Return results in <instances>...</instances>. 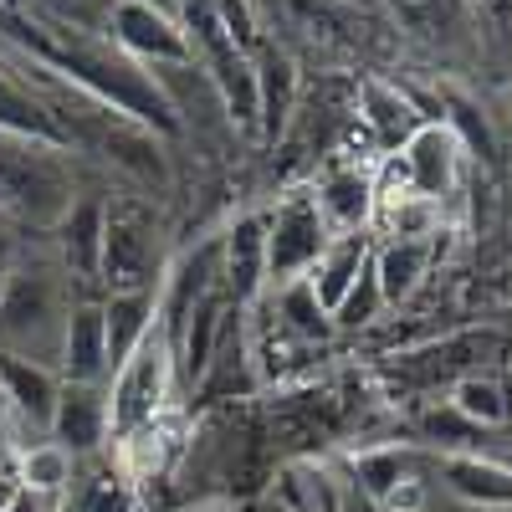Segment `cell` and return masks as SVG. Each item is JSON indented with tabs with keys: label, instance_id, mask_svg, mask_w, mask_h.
<instances>
[{
	"label": "cell",
	"instance_id": "17",
	"mask_svg": "<svg viewBox=\"0 0 512 512\" xmlns=\"http://www.w3.org/2000/svg\"><path fill=\"white\" fill-rule=\"evenodd\" d=\"M231 313H236V303H231L226 292H216V297H205V303L185 318V328H180L175 338H169L175 374H180L185 384H200V379H205L210 359H216V349H221V333H226Z\"/></svg>",
	"mask_w": 512,
	"mask_h": 512
},
{
	"label": "cell",
	"instance_id": "9",
	"mask_svg": "<svg viewBox=\"0 0 512 512\" xmlns=\"http://www.w3.org/2000/svg\"><path fill=\"white\" fill-rule=\"evenodd\" d=\"M226 292L221 287V236L200 241L195 251L175 256V262L164 267V282H159V333L164 344L185 328V318L205 303V297Z\"/></svg>",
	"mask_w": 512,
	"mask_h": 512
},
{
	"label": "cell",
	"instance_id": "35",
	"mask_svg": "<svg viewBox=\"0 0 512 512\" xmlns=\"http://www.w3.org/2000/svg\"><path fill=\"white\" fill-rule=\"evenodd\" d=\"M420 502H425V487H420V477H410L390 502H384V512H420Z\"/></svg>",
	"mask_w": 512,
	"mask_h": 512
},
{
	"label": "cell",
	"instance_id": "33",
	"mask_svg": "<svg viewBox=\"0 0 512 512\" xmlns=\"http://www.w3.org/2000/svg\"><path fill=\"white\" fill-rule=\"evenodd\" d=\"M487 436L482 425H472L466 415H456L451 405H431V410H420V441L425 446H436L441 456H456V451H472V441Z\"/></svg>",
	"mask_w": 512,
	"mask_h": 512
},
{
	"label": "cell",
	"instance_id": "20",
	"mask_svg": "<svg viewBox=\"0 0 512 512\" xmlns=\"http://www.w3.org/2000/svg\"><path fill=\"white\" fill-rule=\"evenodd\" d=\"M62 379L77 384H103L108 379V328H103V303H72L67 333H62Z\"/></svg>",
	"mask_w": 512,
	"mask_h": 512
},
{
	"label": "cell",
	"instance_id": "5",
	"mask_svg": "<svg viewBox=\"0 0 512 512\" xmlns=\"http://www.w3.org/2000/svg\"><path fill=\"white\" fill-rule=\"evenodd\" d=\"M164 241L149 210L139 205H108V231H103V267L98 282L108 292H159L164 282Z\"/></svg>",
	"mask_w": 512,
	"mask_h": 512
},
{
	"label": "cell",
	"instance_id": "24",
	"mask_svg": "<svg viewBox=\"0 0 512 512\" xmlns=\"http://www.w3.org/2000/svg\"><path fill=\"white\" fill-rule=\"evenodd\" d=\"M390 16L425 47H461L472 31V6L466 0H384Z\"/></svg>",
	"mask_w": 512,
	"mask_h": 512
},
{
	"label": "cell",
	"instance_id": "30",
	"mask_svg": "<svg viewBox=\"0 0 512 512\" xmlns=\"http://www.w3.org/2000/svg\"><path fill=\"white\" fill-rule=\"evenodd\" d=\"M62 512H139V482L128 472H103L88 477L62 497Z\"/></svg>",
	"mask_w": 512,
	"mask_h": 512
},
{
	"label": "cell",
	"instance_id": "23",
	"mask_svg": "<svg viewBox=\"0 0 512 512\" xmlns=\"http://www.w3.org/2000/svg\"><path fill=\"white\" fill-rule=\"evenodd\" d=\"M441 482L472 507H512V466H502L482 451L441 456Z\"/></svg>",
	"mask_w": 512,
	"mask_h": 512
},
{
	"label": "cell",
	"instance_id": "32",
	"mask_svg": "<svg viewBox=\"0 0 512 512\" xmlns=\"http://www.w3.org/2000/svg\"><path fill=\"white\" fill-rule=\"evenodd\" d=\"M441 123L456 134V144H461V154L466 149H477V159H497V144H492V128H487V118H482V108L472 103V98H461L456 88H446L441 93Z\"/></svg>",
	"mask_w": 512,
	"mask_h": 512
},
{
	"label": "cell",
	"instance_id": "36",
	"mask_svg": "<svg viewBox=\"0 0 512 512\" xmlns=\"http://www.w3.org/2000/svg\"><path fill=\"white\" fill-rule=\"evenodd\" d=\"M21 262V246H16V236L11 231H0V287H6V277H11V267Z\"/></svg>",
	"mask_w": 512,
	"mask_h": 512
},
{
	"label": "cell",
	"instance_id": "16",
	"mask_svg": "<svg viewBox=\"0 0 512 512\" xmlns=\"http://www.w3.org/2000/svg\"><path fill=\"white\" fill-rule=\"evenodd\" d=\"M251 67H256V134L282 139V128L297 113V67L282 47H272V41H262V47L251 52Z\"/></svg>",
	"mask_w": 512,
	"mask_h": 512
},
{
	"label": "cell",
	"instance_id": "13",
	"mask_svg": "<svg viewBox=\"0 0 512 512\" xmlns=\"http://www.w3.org/2000/svg\"><path fill=\"white\" fill-rule=\"evenodd\" d=\"M57 390H62V374L52 364L0 349V420H16L21 431H47Z\"/></svg>",
	"mask_w": 512,
	"mask_h": 512
},
{
	"label": "cell",
	"instance_id": "4",
	"mask_svg": "<svg viewBox=\"0 0 512 512\" xmlns=\"http://www.w3.org/2000/svg\"><path fill=\"white\" fill-rule=\"evenodd\" d=\"M169 390H175V354H169L164 333H154L149 344L113 369L108 379V425H113V441H128L144 425L164 420L169 410Z\"/></svg>",
	"mask_w": 512,
	"mask_h": 512
},
{
	"label": "cell",
	"instance_id": "39",
	"mask_svg": "<svg viewBox=\"0 0 512 512\" xmlns=\"http://www.w3.org/2000/svg\"><path fill=\"white\" fill-rule=\"evenodd\" d=\"M149 6H159V11H175V16H180V0H149Z\"/></svg>",
	"mask_w": 512,
	"mask_h": 512
},
{
	"label": "cell",
	"instance_id": "34",
	"mask_svg": "<svg viewBox=\"0 0 512 512\" xmlns=\"http://www.w3.org/2000/svg\"><path fill=\"white\" fill-rule=\"evenodd\" d=\"M384 308V297H379V282H374V272L364 267V277L349 287V297L333 308V328H364V323H374V313Z\"/></svg>",
	"mask_w": 512,
	"mask_h": 512
},
{
	"label": "cell",
	"instance_id": "14",
	"mask_svg": "<svg viewBox=\"0 0 512 512\" xmlns=\"http://www.w3.org/2000/svg\"><path fill=\"white\" fill-rule=\"evenodd\" d=\"M318 210L333 236H354V231H369L374 210H379V175L364 164H333L328 175L318 180L313 190Z\"/></svg>",
	"mask_w": 512,
	"mask_h": 512
},
{
	"label": "cell",
	"instance_id": "40",
	"mask_svg": "<svg viewBox=\"0 0 512 512\" xmlns=\"http://www.w3.org/2000/svg\"><path fill=\"white\" fill-rule=\"evenodd\" d=\"M0 431H6V420H0Z\"/></svg>",
	"mask_w": 512,
	"mask_h": 512
},
{
	"label": "cell",
	"instance_id": "11",
	"mask_svg": "<svg viewBox=\"0 0 512 512\" xmlns=\"http://www.w3.org/2000/svg\"><path fill=\"white\" fill-rule=\"evenodd\" d=\"M47 441H57L72 461L77 456H93L113 441V425H108V390L103 384H77L62 379L57 405H52V425H47Z\"/></svg>",
	"mask_w": 512,
	"mask_h": 512
},
{
	"label": "cell",
	"instance_id": "12",
	"mask_svg": "<svg viewBox=\"0 0 512 512\" xmlns=\"http://www.w3.org/2000/svg\"><path fill=\"white\" fill-rule=\"evenodd\" d=\"M221 287L236 308H251L267 292V216L241 210L221 231Z\"/></svg>",
	"mask_w": 512,
	"mask_h": 512
},
{
	"label": "cell",
	"instance_id": "21",
	"mask_svg": "<svg viewBox=\"0 0 512 512\" xmlns=\"http://www.w3.org/2000/svg\"><path fill=\"white\" fill-rule=\"evenodd\" d=\"M369 231H354V236H333L328 246H323V256L313 262V272H308V287H313V297L323 303V313L333 318V308L349 297V287L364 277V267H369Z\"/></svg>",
	"mask_w": 512,
	"mask_h": 512
},
{
	"label": "cell",
	"instance_id": "8",
	"mask_svg": "<svg viewBox=\"0 0 512 512\" xmlns=\"http://www.w3.org/2000/svg\"><path fill=\"white\" fill-rule=\"evenodd\" d=\"M395 175H400V190L446 205V195L456 190V175H461V144H456V134L441 118L420 123L415 134L400 144ZM379 195H390V190H379Z\"/></svg>",
	"mask_w": 512,
	"mask_h": 512
},
{
	"label": "cell",
	"instance_id": "6",
	"mask_svg": "<svg viewBox=\"0 0 512 512\" xmlns=\"http://www.w3.org/2000/svg\"><path fill=\"white\" fill-rule=\"evenodd\" d=\"M328 241L333 231L323 221L313 190H292L287 200H277V210L267 216V287L277 292L297 277H308Z\"/></svg>",
	"mask_w": 512,
	"mask_h": 512
},
{
	"label": "cell",
	"instance_id": "37",
	"mask_svg": "<svg viewBox=\"0 0 512 512\" xmlns=\"http://www.w3.org/2000/svg\"><path fill=\"white\" fill-rule=\"evenodd\" d=\"M0 512H52V507H47V502H36L31 492H21L16 502H6V507H0Z\"/></svg>",
	"mask_w": 512,
	"mask_h": 512
},
{
	"label": "cell",
	"instance_id": "10",
	"mask_svg": "<svg viewBox=\"0 0 512 512\" xmlns=\"http://www.w3.org/2000/svg\"><path fill=\"white\" fill-rule=\"evenodd\" d=\"M487 354H497V333H451L441 344H425L410 354H395L390 374L400 390H436V384H456L461 374H477L487 364Z\"/></svg>",
	"mask_w": 512,
	"mask_h": 512
},
{
	"label": "cell",
	"instance_id": "1",
	"mask_svg": "<svg viewBox=\"0 0 512 512\" xmlns=\"http://www.w3.org/2000/svg\"><path fill=\"white\" fill-rule=\"evenodd\" d=\"M0 31H6L31 62L62 72L72 88H82L98 108L128 118L134 128H144V134H180V108L169 103V93L154 82V72L139 67L134 57H123L113 41H93V36H82V31L52 21V16H6Z\"/></svg>",
	"mask_w": 512,
	"mask_h": 512
},
{
	"label": "cell",
	"instance_id": "28",
	"mask_svg": "<svg viewBox=\"0 0 512 512\" xmlns=\"http://www.w3.org/2000/svg\"><path fill=\"white\" fill-rule=\"evenodd\" d=\"M374 221L384 226L390 241H436V231L446 221V205L425 200V195H410V190H390V195H379Z\"/></svg>",
	"mask_w": 512,
	"mask_h": 512
},
{
	"label": "cell",
	"instance_id": "15",
	"mask_svg": "<svg viewBox=\"0 0 512 512\" xmlns=\"http://www.w3.org/2000/svg\"><path fill=\"white\" fill-rule=\"evenodd\" d=\"M103 231H108V200L103 195H77L72 210L57 221V251H62V267L72 282H98Z\"/></svg>",
	"mask_w": 512,
	"mask_h": 512
},
{
	"label": "cell",
	"instance_id": "2",
	"mask_svg": "<svg viewBox=\"0 0 512 512\" xmlns=\"http://www.w3.org/2000/svg\"><path fill=\"white\" fill-rule=\"evenodd\" d=\"M72 318V277L62 262H21L0 287V349L21 359H62V333Z\"/></svg>",
	"mask_w": 512,
	"mask_h": 512
},
{
	"label": "cell",
	"instance_id": "29",
	"mask_svg": "<svg viewBox=\"0 0 512 512\" xmlns=\"http://www.w3.org/2000/svg\"><path fill=\"white\" fill-rule=\"evenodd\" d=\"M16 482L36 502H62L72 492V456L57 441H31L16 456Z\"/></svg>",
	"mask_w": 512,
	"mask_h": 512
},
{
	"label": "cell",
	"instance_id": "19",
	"mask_svg": "<svg viewBox=\"0 0 512 512\" xmlns=\"http://www.w3.org/2000/svg\"><path fill=\"white\" fill-rule=\"evenodd\" d=\"M431 262H436V241H384V246H374L369 272L379 282L384 308H405L425 287V277H431Z\"/></svg>",
	"mask_w": 512,
	"mask_h": 512
},
{
	"label": "cell",
	"instance_id": "38",
	"mask_svg": "<svg viewBox=\"0 0 512 512\" xmlns=\"http://www.w3.org/2000/svg\"><path fill=\"white\" fill-rule=\"evenodd\" d=\"M21 497V482H16V472H0V507L6 502H16Z\"/></svg>",
	"mask_w": 512,
	"mask_h": 512
},
{
	"label": "cell",
	"instance_id": "31",
	"mask_svg": "<svg viewBox=\"0 0 512 512\" xmlns=\"http://www.w3.org/2000/svg\"><path fill=\"white\" fill-rule=\"evenodd\" d=\"M277 313H282V323H287L297 338H303V344H323V338L333 333V318L323 313V303L313 297L308 277L277 287Z\"/></svg>",
	"mask_w": 512,
	"mask_h": 512
},
{
	"label": "cell",
	"instance_id": "27",
	"mask_svg": "<svg viewBox=\"0 0 512 512\" xmlns=\"http://www.w3.org/2000/svg\"><path fill=\"white\" fill-rule=\"evenodd\" d=\"M446 405L456 415H466L472 425H482V431H497V425L512 420V390H507L497 374H487V369L461 374L451 390H446Z\"/></svg>",
	"mask_w": 512,
	"mask_h": 512
},
{
	"label": "cell",
	"instance_id": "18",
	"mask_svg": "<svg viewBox=\"0 0 512 512\" xmlns=\"http://www.w3.org/2000/svg\"><path fill=\"white\" fill-rule=\"evenodd\" d=\"M103 328H108V379H113V369L128 364L159 333V292H108Z\"/></svg>",
	"mask_w": 512,
	"mask_h": 512
},
{
	"label": "cell",
	"instance_id": "7",
	"mask_svg": "<svg viewBox=\"0 0 512 512\" xmlns=\"http://www.w3.org/2000/svg\"><path fill=\"white\" fill-rule=\"evenodd\" d=\"M108 41L149 72L154 67H195L180 16L149 6V0H118L113 16H108Z\"/></svg>",
	"mask_w": 512,
	"mask_h": 512
},
{
	"label": "cell",
	"instance_id": "26",
	"mask_svg": "<svg viewBox=\"0 0 512 512\" xmlns=\"http://www.w3.org/2000/svg\"><path fill=\"white\" fill-rule=\"evenodd\" d=\"M338 507H344V492H338L323 461H287L277 472V512H338Z\"/></svg>",
	"mask_w": 512,
	"mask_h": 512
},
{
	"label": "cell",
	"instance_id": "25",
	"mask_svg": "<svg viewBox=\"0 0 512 512\" xmlns=\"http://www.w3.org/2000/svg\"><path fill=\"white\" fill-rule=\"evenodd\" d=\"M349 477H354V487L374 502V507H384L390 502L410 477H415V451L410 446H359V451H349Z\"/></svg>",
	"mask_w": 512,
	"mask_h": 512
},
{
	"label": "cell",
	"instance_id": "3",
	"mask_svg": "<svg viewBox=\"0 0 512 512\" xmlns=\"http://www.w3.org/2000/svg\"><path fill=\"white\" fill-rule=\"evenodd\" d=\"M72 200H77L72 169L57 159L52 144L0 134V205L16 221H26L36 231H57V221L72 210Z\"/></svg>",
	"mask_w": 512,
	"mask_h": 512
},
{
	"label": "cell",
	"instance_id": "22",
	"mask_svg": "<svg viewBox=\"0 0 512 512\" xmlns=\"http://www.w3.org/2000/svg\"><path fill=\"white\" fill-rule=\"evenodd\" d=\"M354 108H359V118L374 128V139H379L384 149H400L420 123H431L410 93H400L395 82H379V77L359 82V103H354Z\"/></svg>",
	"mask_w": 512,
	"mask_h": 512
}]
</instances>
